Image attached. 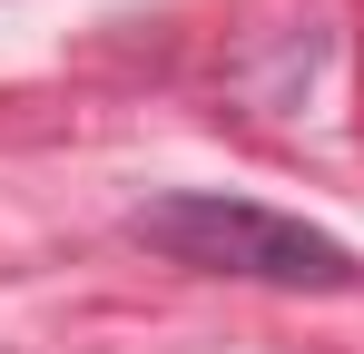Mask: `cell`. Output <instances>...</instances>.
<instances>
[{"label":"cell","mask_w":364,"mask_h":354,"mask_svg":"<svg viewBox=\"0 0 364 354\" xmlns=\"http://www.w3.org/2000/svg\"><path fill=\"white\" fill-rule=\"evenodd\" d=\"M128 236L148 256H168L187 276H237V286H286V295H345L364 286L355 246L305 217H276L256 197H227V187H168L148 207H128Z\"/></svg>","instance_id":"6da1fadb"}]
</instances>
